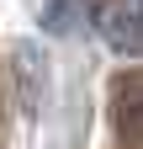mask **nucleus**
Returning <instances> with one entry per match:
<instances>
[{
  "label": "nucleus",
  "mask_w": 143,
  "mask_h": 149,
  "mask_svg": "<svg viewBox=\"0 0 143 149\" xmlns=\"http://www.w3.org/2000/svg\"><path fill=\"white\" fill-rule=\"evenodd\" d=\"M111 123H117V144L122 149H143V74H133V80L117 85Z\"/></svg>",
  "instance_id": "nucleus-2"
},
{
  "label": "nucleus",
  "mask_w": 143,
  "mask_h": 149,
  "mask_svg": "<svg viewBox=\"0 0 143 149\" xmlns=\"http://www.w3.org/2000/svg\"><path fill=\"white\" fill-rule=\"evenodd\" d=\"M96 32L111 53L143 59V0H106L96 11Z\"/></svg>",
  "instance_id": "nucleus-1"
},
{
  "label": "nucleus",
  "mask_w": 143,
  "mask_h": 149,
  "mask_svg": "<svg viewBox=\"0 0 143 149\" xmlns=\"http://www.w3.org/2000/svg\"><path fill=\"white\" fill-rule=\"evenodd\" d=\"M43 22H48V27H74V0H69V6H64V0H48Z\"/></svg>",
  "instance_id": "nucleus-3"
}]
</instances>
